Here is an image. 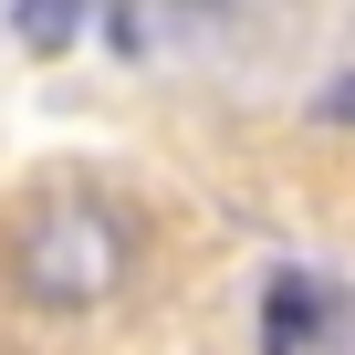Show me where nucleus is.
Masks as SVG:
<instances>
[{"instance_id": "3", "label": "nucleus", "mask_w": 355, "mask_h": 355, "mask_svg": "<svg viewBox=\"0 0 355 355\" xmlns=\"http://www.w3.org/2000/svg\"><path fill=\"white\" fill-rule=\"evenodd\" d=\"M21 42H42V53L73 42V11H63V0H32V11H21Z\"/></svg>"}, {"instance_id": "4", "label": "nucleus", "mask_w": 355, "mask_h": 355, "mask_svg": "<svg viewBox=\"0 0 355 355\" xmlns=\"http://www.w3.org/2000/svg\"><path fill=\"white\" fill-rule=\"evenodd\" d=\"M313 115H324V125H355V73H334V84L313 94Z\"/></svg>"}, {"instance_id": "2", "label": "nucleus", "mask_w": 355, "mask_h": 355, "mask_svg": "<svg viewBox=\"0 0 355 355\" xmlns=\"http://www.w3.org/2000/svg\"><path fill=\"white\" fill-rule=\"evenodd\" d=\"M261 345H272V355L313 345V282H303V272H272V293H261Z\"/></svg>"}, {"instance_id": "1", "label": "nucleus", "mask_w": 355, "mask_h": 355, "mask_svg": "<svg viewBox=\"0 0 355 355\" xmlns=\"http://www.w3.org/2000/svg\"><path fill=\"white\" fill-rule=\"evenodd\" d=\"M11 272L32 303L73 313V303H105L115 272H125V230L94 209V199H42L21 230H11Z\"/></svg>"}]
</instances>
